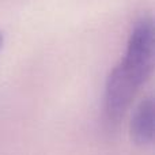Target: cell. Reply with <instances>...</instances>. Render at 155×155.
<instances>
[{
  "label": "cell",
  "mask_w": 155,
  "mask_h": 155,
  "mask_svg": "<svg viewBox=\"0 0 155 155\" xmlns=\"http://www.w3.org/2000/svg\"><path fill=\"white\" fill-rule=\"evenodd\" d=\"M154 25L143 18L135 25L121 61L110 72L105 87L104 113L110 127L125 116L137 91L150 78L154 68Z\"/></svg>",
  "instance_id": "1"
},
{
  "label": "cell",
  "mask_w": 155,
  "mask_h": 155,
  "mask_svg": "<svg viewBox=\"0 0 155 155\" xmlns=\"http://www.w3.org/2000/svg\"><path fill=\"white\" fill-rule=\"evenodd\" d=\"M131 136L137 144H148L154 137V101L147 98L137 106L131 121Z\"/></svg>",
  "instance_id": "2"
},
{
  "label": "cell",
  "mask_w": 155,
  "mask_h": 155,
  "mask_svg": "<svg viewBox=\"0 0 155 155\" xmlns=\"http://www.w3.org/2000/svg\"><path fill=\"white\" fill-rule=\"evenodd\" d=\"M3 42H4V37H3V33L0 31V49H2V46H3Z\"/></svg>",
  "instance_id": "3"
}]
</instances>
